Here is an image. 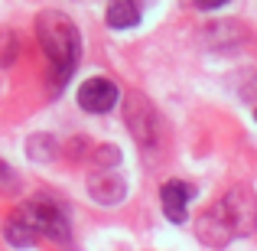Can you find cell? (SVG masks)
Masks as SVG:
<instances>
[{
	"instance_id": "4fadbf2b",
	"label": "cell",
	"mask_w": 257,
	"mask_h": 251,
	"mask_svg": "<svg viewBox=\"0 0 257 251\" xmlns=\"http://www.w3.org/2000/svg\"><path fill=\"white\" fill-rule=\"evenodd\" d=\"M0 189H17V176H13V170L0 160Z\"/></svg>"
},
{
	"instance_id": "5bb4252c",
	"label": "cell",
	"mask_w": 257,
	"mask_h": 251,
	"mask_svg": "<svg viewBox=\"0 0 257 251\" xmlns=\"http://www.w3.org/2000/svg\"><path fill=\"white\" fill-rule=\"evenodd\" d=\"M85 153H88V140H75V144H69V157L82 160Z\"/></svg>"
},
{
	"instance_id": "2e32d148",
	"label": "cell",
	"mask_w": 257,
	"mask_h": 251,
	"mask_svg": "<svg viewBox=\"0 0 257 251\" xmlns=\"http://www.w3.org/2000/svg\"><path fill=\"white\" fill-rule=\"evenodd\" d=\"M254 121H257V108H254Z\"/></svg>"
},
{
	"instance_id": "8992f818",
	"label": "cell",
	"mask_w": 257,
	"mask_h": 251,
	"mask_svg": "<svg viewBox=\"0 0 257 251\" xmlns=\"http://www.w3.org/2000/svg\"><path fill=\"white\" fill-rule=\"evenodd\" d=\"M88 196H91L98 206H117V202H124V196H127V183H124L120 173L98 166L91 176H88Z\"/></svg>"
},
{
	"instance_id": "6da1fadb",
	"label": "cell",
	"mask_w": 257,
	"mask_h": 251,
	"mask_svg": "<svg viewBox=\"0 0 257 251\" xmlns=\"http://www.w3.org/2000/svg\"><path fill=\"white\" fill-rule=\"evenodd\" d=\"M257 225V196L251 186L238 183V186L225 189L205 212L195 219V235L202 245L208 248H225L234 238L251 235Z\"/></svg>"
},
{
	"instance_id": "5b68a950",
	"label": "cell",
	"mask_w": 257,
	"mask_h": 251,
	"mask_svg": "<svg viewBox=\"0 0 257 251\" xmlns=\"http://www.w3.org/2000/svg\"><path fill=\"white\" fill-rule=\"evenodd\" d=\"M117 98H120V92L111 78L94 75V78H88V82L78 85V105H82V111H88V114L111 111V108L117 105Z\"/></svg>"
},
{
	"instance_id": "7c38bea8",
	"label": "cell",
	"mask_w": 257,
	"mask_h": 251,
	"mask_svg": "<svg viewBox=\"0 0 257 251\" xmlns=\"http://www.w3.org/2000/svg\"><path fill=\"white\" fill-rule=\"evenodd\" d=\"M91 157H94V163H117L120 160V153H117V147H111V144H101V147H94L91 150Z\"/></svg>"
},
{
	"instance_id": "277c9868",
	"label": "cell",
	"mask_w": 257,
	"mask_h": 251,
	"mask_svg": "<svg viewBox=\"0 0 257 251\" xmlns=\"http://www.w3.org/2000/svg\"><path fill=\"white\" fill-rule=\"evenodd\" d=\"M20 212L30 219V225L36 228V235H46V238H52V241H69V235H72L69 219H65V212L52 199L36 196V199L23 202V206H20Z\"/></svg>"
},
{
	"instance_id": "3957f363",
	"label": "cell",
	"mask_w": 257,
	"mask_h": 251,
	"mask_svg": "<svg viewBox=\"0 0 257 251\" xmlns=\"http://www.w3.org/2000/svg\"><path fill=\"white\" fill-rule=\"evenodd\" d=\"M124 121H127V131L134 134L144 150H153L160 144V134H163V124H160V114L157 108L150 105V98L140 92H127L124 95Z\"/></svg>"
},
{
	"instance_id": "9a60e30c",
	"label": "cell",
	"mask_w": 257,
	"mask_h": 251,
	"mask_svg": "<svg viewBox=\"0 0 257 251\" xmlns=\"http://www.w3.org/2000/svg\"><path fill=\"white\" fill-rule=\"evenodd\" d=\"M228 0H195V7L199 10H218V7H225Z\"/></svg>"
},
{
	"instance_id": "ba28073f",
	"label": "cell",
	"mask_w": 257,
	"mask_h": 251,
	"mask_svg": "<svg viewBox=\"0 0 257 251\" xmlns=\"http://www.w3.org/2000/svg\"><path fill=\"white\" fill-rule=\"evenodd\" d=\"M4 238L10 241L13 248H30L39 235H36V228L30 225V219H26L20 209H13V212L7 215V222H4Z\"/></svg>"
},
{
	"instance_id": "52a82bcc",
	"label": "cell",
	"mask_w": 257,
	"mask_h": 251,
	"mask_svg": "<svg viewBox=\"0 0 257 251\" xmlns=\"http://www.w3.org/2000/svg\"><path fill=\"white\" fill-rule=\"evenodd\" d=\"M189 199H192V186L182 180H166L163 189H160V202H163V215L170 222H186V212H189Z\"/></svg>"
},
{
	"instance_id": "7a4b0ae2",
	"label": "cell",
	"mask_w": 257,
	"mask_h": 251,
	"mask_svg": "<svg viewBox=\"0 0 257 251\" xmlns=\"http://www.w3.org/2000/svg\"><path fill=\"white\" fill-rule=\"evenodd\" d=\"M36 39L52 69V88H62L82 59V33L65 13L43 10L36 17Z\"/></svg>"
},
{
	"instance_id": "9c48e42d",
	"label": "cell",
	"mask_w": 257,
	"mask_h": 251,
	"mask_svg": "<svg viewBox=\"0 0 257 251\" xmlns=\"http://www.w3.org/2000/svg\"><path fill=\"white\" fill-rule=\"evenodd\" d=\"M104 17H107L111 30H131V26L140 23V7L134 0H111Z\"/></svg>"
},
{
	"instance_id": "30bf717a",
	"label": "cell",
	"mask_w": 257,
	"mask_h": 251,
	"mask_svg": "<svg viewBox=\"0 0 257 251\" xmlns=\"http://www.w3.org/2000/svg\"><path fill=\"white\" fill-rule=\"evenodd\" d=\"M30 157H33V160H52V157H56V140L46 137V134L33 137V140H30Z\"/></svg>"
},
{
	"instance_id": "8fae6325",
	"label": "cell",
	"mask_w": 257,
	"mask_h": 251,
	"mask_svg": "<svg viewBox=\"0 0 257 251\" xmlns=\"http://www.w3.org/2000/svg\"><path fill=\"white\" fill-rule=\"evenodd\" d=\"M17 56V36L13 33H0V65H10Z\"/></svg>"
}]
</instances>
